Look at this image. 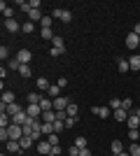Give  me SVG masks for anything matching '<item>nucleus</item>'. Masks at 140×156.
I'll use <instances>...</instances> for the list:
<instances>
[{
	"label": "nucleus",
	"mask_w": 140,
	"mask_h": 156,
	"mask_svg": "<svg viewBox=\"0 0 140 156\" xmlns=\"http://www.w3.org/2000/svg\"><path fill=\"white\" fill-rule=\"evenodd\" d=\"M52 16L54 19H61L63 23H70V21H73V12H70V9H63V7H54Z\"/></svg>",
	"instance_id": "f257e3e1"
},
{
	"label": "nucleus",
	"mask_w": 140,
	"mask_h": 156,
	"mask_svg": "<svg viewBox=\"0 0 140 156\" xmlns=\"http://www.w3.org/2000/svg\"><path fill=\"white\" fill-rule=\"evenodd\" d=\"M73 103L70 98H66V96H61V98H54V112H66L68 110V105Z\"/></svg>",
	"instance_id": "f03ea898"
},
{
	"label": "nucleus",
	"mask_w": 140,
	"mask_h": 156,
	"mask_svg": "<svg viewBox=\"0 0 140 156\" xmlns=\"http://www.w3.org/2000/svg\"><path fill=\"white\" fill-rule=\"evenodd\" d=\"M91 112L96 114V117H100V119H110V112H112V110H110L107 105H93Z\"/></svg>",
	"instance_id": "7ed1b4c3"
},
{
	"label": "nucleus",
	"mask_w": 140,
	"mask_h": 156,
	"mask_svg": "<svg viewBox=\"0 0 140 156\" xmlns=\"http://www.w3.org/2000/svg\"><path fill=\"white\" fill-rule=\"evenodd\" d=\"M38 144V154L40 156H52V144H49V140H40V142H35Z\"/></svg>",
	"instance_id": "20e7f679"
},
{
	"label": "nucleus",
	"mask_w": 140,
	"mask_h": 156,
	"mask_svg": "<svg viewBox=\"0 0 140 156\" xmlns=\"http://www.w3.org/2000/svg\"><path fill=\"white\" fill-rule=\"evenodd\" d=\"M0 110H2V112H7L9 117H14V114H19V112H23V107H21L19 103H12V105H7V107H5L2 103H0Z\"/></svg>",
	"instance_id": "39448f33"
},
{
	"label": "nucleus",
	"mask_w": 140,
	"mask_h": 156,
	"mask_svg": "<svg viewBox=\"0 0 140 156\" xmlns=\"http://www.w3.org/2000/svg\"><path fill=\"white\" fill-rule=\"evenodd\" d=\"M7 135H9V140H21V137H23V128L12 124L9 128H7Z\"/></svg>",
	"instance_id": "423d86ee"
},
{
	"label": "nucleus",
	"mask_w": 140,
	"mask_h": 156,
	"mask_svg": "<svg viewBox=\"0 0 140 156\" xmlns=\"http://www.w3.org/2000/svg\"><path fill=\"white\" fill-rule=\"evenodd\" d=\"M124 44H126L128 49H135V47H140V37L135 35L133 30H131V33L126 35V40H124Z\"/></svg>",
	"instance_id": "0eeeda50"
},
{
	"label": "nucleus",
	"mask_w": 140,
	"mask_h": 156,
	"mask_svg": "<svg viewBox=\"0 0 140 156\" xmlns=\"http://www.w3.org/2000/svg\"><path fill=\"white\" fill-rule=\"evenodd\" d=\"M26 112H28V117H33V119H42V107L40 105H26Z\"/></svg>",
	"instance_id": "6e6552de"
},
{
	"label": "nucleus",
	"mask_w": 140,
	"mask_h": 156,
	"mask_svg": "<svg viewBox=\"0 0 140 156\" xmlns=\"http://www.w3.org/2000/svg\"><path fill=\"white\" fill-rule=\"evenodd\" d=\"M42 103V93L40 91H33L26 96V105H40Z\"/></svg>",
	"instance_id": "1a4fd4ad"
},
{
	"label": "nucleus",
	"mask_w": 140,
	"mask_h": 156,
	"mask_svg": "<svg viewBox=\"0 0 140 156\" xmlns=\"http://www.w3.org/2000/svg\"><path fill=\"white\" fill-rule=\"evenodd\" d=\"M0 12H2V16H5V21L7 19H14V7H9L5 2V0H2V2H0Z\"/></svg>",
	"instance_id": "9d476101"
},
{
	"label": "nucleus",
	"mask_w": 140,
	"mask_h": 156,
	"mask_svg": "<svg viewBox=\"0 0 140 156\" xmlns=\"http://www.w3.org/2000/svg\"><path fill=\"white\" fill-rule=\"evenodd\" d=\"M5 28H7V33H19L21 30V23L16 19H7L5 21Z\"/></svg>",
	"instance_id": "9b49d317"
},
{
	"label": "nucleus",
	"mask_w": 140,
	"mask_h": 156,
	"mask_svg": "<svg viewBox=\"0 0 140 156\" xmlns=\"http://www.w3.org/2000/svg\"><path fill=\"white\" fill-rule=\"evenodd\" d=\"M126 126H128V128H140V117L135 114V112H131V114H128Z\"/></svg>",
	"instance_id": "f8f14e48"
},
{
	"label": "nucleus",
	"mask_w": 140,
	"mask_h": 156,
	"mask_svg": "<svg viewBox=\"0 0 140 156\" xmlns=\"http://www.w3.org/2000/svg\"><path fill=\"white\" fill-rule=\"evenodd\" d=\"M16 58H19L21 63H31V61H33V54H31V49H21V51L16 54Z\"/></svg>",
	"instance_id": "ddd939ff"
},
{
	"label": "nucleus",
	"mask_w": 140,
	"mask_h": 156,
	"mask_svg": "<svg viewBox=\"0 0 140 156\" xmlns=\"http://www.w3.org/2000/svg\"><path fill=\"white\" fill-rule=\"evenodd\" d=\"M0 103L5 105H12V103H16V100H14V91H2V98H0Z\"/></svg>",
	"instance_id": "4468645a"
},
{
	"label": "nucleus",
	"mask_w": 140,
	"mask_h": 156,
	"mask_svg": "<svg viewBox=\"0 0 140 156\" xmlns=\"http://www.w3.org/2000/svg\"><path fill=\"white\" fill-rule=\"evenodd\" d=\"M117 70H119L121 75L131 70V65H128V58H117Z\"/></svg>",
	"instance_id": "2eb2a0df"
},
{
	"label": "nucleus",
	"mask_w": 140,
	"mask_h": 156,
	"mask_svg": "<svg viewBox=\"0 0 140 156\" xmlns=\"http://www.w3.org/2000/svg\"><path fill=\"white\" fill-rule=\"evenodd\" d=\"M128 65H131V70H133V72H138L140 70V54H133V56L128 58Z\"/></svg>",
	"instance_id": "dca6fc26"
},
{
	"label": "nucleus",
	"mask_w": 140,
	"mask_h": 156,
	"mask_svg": "<svg viewBox=\"0 0 140 156\" xmlns=\"http://www.w3.org/2000/svg\"><path fill=\"white\" fill-rule=\"evenodd\" d=\"M7 151H9V154H16V151H21L19 140H7Z\"/></svg>",
	"instance_id": "f3484780"
},
{
	"label": "nucleus",
	"mask_w": 140,
	"mask_h": 156,
	"mask_svg": "<svg viewBox=\"0 0 140 156\" xmlns=\"http://www.w3.org/2000/svg\"><path fill=\"white\" fill-rule=\"evenodd\" d=\"M35 84H38V91H40V93H42V91H49V86H52L47 77H40L38 82H35Z\"/></svg>",
	"instance_id": "a211bd4d"
},
{
	"label": "nucleus",
	"mask_w": 140,
	"mask_h": 156,
	"mask_svg": "<svg viewBox=\"0 0 140 156\" xmlns=\"http://www.w3.org/2000/svg\"><path fill=\"white\" fill-rule=\"evenodd\" d=\"M47 96L52 98V100H54V98H61V86L59 84H52V86H49V91H47Z\"/></svg>",
	"instance_id": "6ab92c4d"
},
{
	"label": "nucleus",
	"mask_w": 140,
	"mask_h": 156,
	"mask_svg": "<svg viewBox=\"0 0 140 156\" xmlns=\"http://www.w3.org/2000/svg\"><path fill=\"white\" fill-rule=\"evenodd\" d=\"M19 144H21V151H26V149H31V147L35 144V140H33V137H21Z\"/></svg>",
	"instance_id": "aec40b11"
},
{
	"label": "nucleus",
	"mask_w": 140,
	"mask_h": 156,
	"mask_svg": "<svg viewBox=\"0 0 140 156\" xmlns=\"http://www.w3.org/2000/svg\"><path fill=\"white\" fill-rule=\"evenodd\" d=\"M42 121H47V124H54V121H56V112H54V110L42 112Z\"/></svg>",
	"instance_id": "412c9836"
},
{
	"label": "nucleus",
	"mask_w": 140,
	"mask_h": 156,
	"mask_svg": "<svg viewBox=\"0 0 140 156\" xmlns=\"http://www.w3.org/2000/svg\"><path fill=\"white\" fill-rule=\"evenodd\" d=\"M42 16H45V14H42V9H31V14H28V21H42Z\"/></svg>",
	"instance_id": "4be33fe9"
},
{
	"label": "nucleus",
	"mask_w": 140,
	"mask_h": 156,
	"mask_svg": "<svg viewBox=\"0 0 140 156\" xmlns=\"http://www.w3.org/2000/svg\"><path fill=\"white\" fill-rule=\"evenodd\" d=\"M121 110H126L128 114H131V112L135 110V107H133V100H131V98H121Z\"/></svg>",
	"instance_id": "5701e85b"
},
{
	"label": "nucleus",
	"mask_w": 140,
	"mask_h": 156,
	"mask_svg": "<svg viewBox=\"0 0 140 156\" xmlns=\"http://www.w3.org/2000/svg\"><path fill=\"white\" fill-rule=\"evenodd\" d=\"M42 135L45 137H49V135H54V124H47V121H42Z\"/></svg>",
	"instance_id": "b1692460"
},
{
	"label": "nucleus",
	"mask_w": 140,
	"mask_h": 156,
	"mask_svg": "<svg viewBox=\"0 0 140 156\" xmlns=\"http://www.w3.org/2000/svg\"><path fill=\"white\" fill-rule=\"evenodd\" d=\"M19 68H21V61L16 58V56L7 61V70H16V72H19Z\"/></svg>",
	"instance_id": "393cba45"
},
{
	"label": "nucleus",
	"mask_w": 140,
	"mask_h": 156,
	"mask_svg": "<svg viewBox=\"0 0 140 156\" xmlns=\"http://www.w3.org/2000/svg\"><path fill=\"white\" fill-rule=\"evenodd\" d=\"M40 35H42V40H47V42H52V40L56 37L52 28H42V30H40Z\"/></svg>",
	"instance_id": "a878e982"
},
{
	"label": "nucleus",
	"mask_w": 140,
	"mask_h": 156,
	"mask_svg": "<svg viewBox=\"0 0 140 156\" xmlns=\"http://www.w3.org/2000/svg\"><path fill=\"white\" fill-rule=\"evenodd\" d=\"M66 114H68V117H77V114H80V107H77V103H70V105H68Z\"/></svg>",
	"instance_id": "bb28decb"
},
{
	"label": "nucleus",
	"mask_w": 140,
	"mask_h": 156,
	"mask_svg": "<svg viewBox=\"0 0 140 156\" xmlns=\"http://www.w3.org/2000/svg\"><path fill=\"white\" fill-rule=\"evenodd\" d=\"M63 130H66V121H63V119H56V121H54V133H63Z\"/></svg>",
	"instance_id": "cd10ccee"
},
{
	"label": "nucleus",
	"mask_w": 140,
	"mask_h": 156,
	"mask_svg": "<svg viewBox=\"0 0 140 156\" xmlns=\"http://www.w3.org/2000/svg\"><path fill=\"white\" fill-rule=\"evenodd\" d=\"M19 75H21L23 79H28V77H31V65H28V63H21V68H19Z\"/></svg>",
	"instance_id": "c85d7f7f"
},
{
	"label": "nucleus",
	"mask_w": 140,
	"mask_h": 156,
	"mask_svg": "<svg viewBox=\"0 0 140 156\" xmlns=\"http://www.w3.org/2000/svg\"><path fill=\"white\" fill-rule=\"evenodd\" d=\"M110 149H112V154L117 156V154H121V151H124V144H121L119 140H114V142L110 144Z\"/></svg>",
	"instance_id": "c756f323"
},
{
	"label": "nucleus",
	"mask_w": 140,
	"mask_h": 156,
	"mask_svg": "<svg viewBox=\"0 0 140 156\" xmlns=\"http://www.w3.org/2000/svg\"><path fill=\"white\" fill-rule=\"evenodd\" d=\"M114 119H117V121H126V119H128V112L126 110H114Z\"/></svg>",
	"instance_id": "7c9ffc66"
},
{
	"label": "nucleus",
	"mask_w": 140,
	"mask_h": 156,
	"mask_svg": "<svg viewBox=\"0 0 140 156\" xmlns=\"http://www.w3.org/2000/svg\"><path fill=\"white\" fill-rule=\"evenodd\" d=\"M128 137H131V142H138L140 140V128H128Z\"/></svg>",
	"instance_id": "2f4dec72"
},
{
	"label": "nucleus",
	"mask_w": 140,
	"mask_h": 156,
	"mask_svg": "<svg viewBox=\"0 0 140 156\" xmlns=\"http://www.w3.org/2000/svg\"><path fill=\"white\" fill-rule=\"evenodd\" d=\"M128 154H131V156H140V142H131V147H128Z\"/></svg>",
	"instance_id": "473e14b6"
},
{
	"label": "nucleus",
	"mask_w": 140,
	"mask_h": 156,
	"mask_svg": "<svg viewBox=\"0 0 140 156\" xmlns=\"http://www.w3.org/2000/svg\"><path fill=\"white\" fill-rule=\"evenodd\" d=\"M107 107H110V110H121V100L119 98H112V100H110V103H107Z\"/></svg>",
	"instance_id": "72a5a7b5"
},
{
	"label": "nucleus",
	"mask_w": 140,
	"mask_h": 156,
	"mask_svg": "<svg viewBox=\"0 0 140 156\" xmlns=\"http://www.w3.org/2000/svg\"><path fill=\"white\" fill-rule=\"evenodd\" d=\"M21 30L28 35V33H33V30H35V23H33V21H26V23H21Z\"/></svg>",
	"instance_id": "f704fd0d"
},
{
	"label": "nucleus",
	"mask_w": 140,
	"mask_h": 156,
	"mask_svg": "<svg viewBox=\"0 0 140 156\" xmlns=\"http://www.w3.org/2000/svg\"><path fill=\"white\" fill-rule=\"evenodd\" d=\"M16 5H19V9H21V12H26V14H31V2H26V0H19V2H16Z\"/></svg>",
	"instance_id": "c9c22d12"
},
{
	"label": "nucleus",
	"mask_w": 140,
	"mask_h": 156,
	"mask_svg": "<svg viewBox=\"0 0 140 156\" xmlns=\"http://www.w3.org/2000/svg\"><path fill=\"white\" fill-rule=\"evenodd\" d=\"M52 21H54V16H52V14H49V16H42L40 26H42V28H52Z\"/></svg>",
	"instance_id": "e433bc0d"
},
{
	"label": "nucleus",
	"mask_w": 140,
	"mask_h": 156,
	"mask_svg": "<svg viewBox=\"0 0 140 156\" xmlns=\"http://www.w3.org/2000/svg\"><path fill=\"white\" fill-rule=\"evenodd\" d=\"M75 147L77 149H87V137H75Z\"/></svg>",
	"instance_id": "4c0bfd02"
},
{
	"label": "nucleus",
	"mask_w": 140,
	"mask_h": 156,
	"mask_svg": "<svg viewBox=\"0 0 140 156\" xmlns=\"http://www.w3.org/2000/svg\"><path fill=\"white\" fill-rule=\"evenodd\" d=\"M0 58H2V61H9V49H7L5 44L0 47Z\"/></svg>",
	"instance_id": "58836bf2"
},
{
	"label": "nucleus",
	"mask_w": 140,
	"mask_h": 156,
	"mask_svg": "<svg viewBox=\"0 0 140 156\" xmlns=\"http://www.w3.org/2000/svg\"><path fill=\"white\" fill-rule=\"evenodd\" d=\"M47 140H49V144L54 147V144H59V142H61V135H59V133H54V135H49Z\"/></svg>",
	"instance_id": "ea45409f"
},
{
	"label": "nucleus",
	"mask_w": 140,
	"mask_h": 156,
	"mask_svg": "<svg viewBox=\"0 0 140 156\" xmlns=\"http://www.w3.org/2000/svg\"><path fill=\"white\" fill-rule=\"evenodd\" d=\"M52 44H54V47H59V49H63V47H66V44H63V37H61V35H56V37L52 40Z\"/></svg>",
	"instance_id": "a19ab883"
},
{
	"label": "nucleus",
	"mask_w": 140,
	"mask_h": 156,
	"mask_svg": "<svg viewBox=\"0 0 140 156\" xmlns=\"http://www.w3.org/2000/svg\"><path fill=\"white\" fill-rule=\"evenodd\" d=\"M49 54L56 58V56H61V54H66V47H63V49H59V47H52V51H49Z\"/></svg>",
	"instance_id": "79ce46f5"
},
{
	"label": "nucleus",
	"mask_w": 140,
	"mask_h": 156,
	"mask_svg": "<svg viewBox=\"0 0 140 156\" xmlns=\"http://www.w3.org/2000/svg\"><path fill=\"white\" fill-rule=\"evenodd\" d=\"M75 124H77V117H68L66 119V128H73Z\"/></svg>",
	"instance_id": "37998d69"
},
{
	"label": "nucleus",
	"mask_w": 140,
	"mask_h": 156,
	"mask_svg": "<svg viewBox=\"0 0 140 156\" xmlns=\"http://www.w3.org/2000/svg\"><path fill=\"white\" fill-rule=\"evenodd\" d=\"M68 156H80V149H77V147H68Z\"/></svg>",
	"instance_id": "c03bdc74"
},
{
	"label": "nucleus",
	"mask_w": 140,
	"mask_h": 156,
	"mask_svg": "<svg viewBox=\"0 0 140 156\" xmlns=\"http://www.w3.org/2000/svg\"><path fill=\"white\" fill-rule=\"evenodd\" d=\"M0 140H2V142H7V140H9V135H7V128H0Z\"/></svg>",
	"instance_id": "a18cd8bd"
},
{
	"label": "nucleus",
	"mask_w": 140,
	"mask_h": 156,
	"mask_svg": "<svg viewBox=\"0 0 140 156\" xmlns=\"http://www.w3.org/2000/svg\"><path fill=\"white\" fill-rule=\"evenodd\" d=\"M56 84H59L61 89H66V86H68V79L66 77H59V79H56Z\"/></svg>",
	"instance_id": "49530a36"
},
{
	"label": "nucleus",
	"mask_w": 140,
	"mask_h": 156,
	"mask_svg": "<svg viewBox=\"0 0 140 156\" xmlns=\"http://www.w3.org/2000/svg\"><path fill=\"white\" fill-rule=\"evenodd\" d=\"M52 156H61V144H54L52 147Z\"/></svg>",
	"instance_id": "de8ad7c7"
},
{
	"label": "nucleus",
	"mask_w": 140,
	"mask_h": 156,
	"mask_svg": "<svg viewBox=\"0 0 140 156\" xmlns=\"http://www.w3.org/2000/svg\"><path fill=\"white\" fill-rule=\"evenodd\" d=\"M80 156H93V154H91V149L87 147V149H80Z\"/></svg>",
	"instance_id": "09e8293b"
},
{
	"label": "nucleus",
	"mask_w": 140,
	"mask_h": 156,
	"mask_svg": "<svg viewBox=\"0 0 140 156\" xmlns=\"http://www.w3.org/2000/svg\"><path fill=\"white\" fill-rule=\"evenodd\" d=\"M7 72H9V70H7V68H5V65H2V68H0V77H2V79H5V77H7Z\"/></svg>",
	"instance_id": "8fccbe9b"
},
{
	"label": "nucleus",
	"mask_w": 140,
	"mask_h": 156,
	"mask_svg": "<svg viewBox=\"0 0 140 156\" xmlns=\"http://www.w3.org/2000/svg\"><path fill=\"white\" fill-rule=\"evenodd\" d=\"M133 33H135V35H140V23H135V26H133Z\"/></svg>",
	"instance_id": "3c124183"
},
{
	"label": "nucleus",
	"mask_w": 140,
	"mask_h": 156,
	"mask_svg": "<svg viewBox=\"0 0 140 156\" xmlns=\"http://www.w3.org/2000/svg\"><path fill=\"white\" fill-rule=\"evenodd\" d=\"M117 156H131V154H128V151L124 149V151H121V154H117Z\"/></svg>",
	"instance_id": "603ef678"
},
{
	"label": "nucleus",
	"mask_w": 140,
	"mask_h": 156,
	"mask_svg": "<svg viewBox=\"0 0 140 156\" xmlns=\"http://www.w3.org/2000/svg\"><path fill=\"white\" fill-rule=\"evenodd\" d=\"M133 112H135V114H138V117H140V107H135V110H133Z\"/></svg>",
	"instance_id": "864d4df0"
},
{
	"label": "nucleus",
	"mask_w": 140,
	"mask_h": 156,
	"mask_svg": "<svg viewBox=\"0 0 140 156\" xmlns=\"http://www.w3.org/2000/svg\"><path fill=\"white\" fill-rule=\"evenodd\" d=\"M138 37H140V35H138Z\"/></svg>",
	"instance_id": "5fc2aeb1"
},
{
	"label": "nucleus",
	"mask_w": 140,
	"mask_h": 156,
	"mask_svg": "<svg viewBox=\"0 0 140 156\" xmlns=\"http://www.w3.org/2000/svg\"><path fill=\"white\" fill-rule=\"evenodd\" d=\"M138 142H140V140H138Z\"/></svg>",
	"instance_id": "6e6d98bb"
}]
</instances>
